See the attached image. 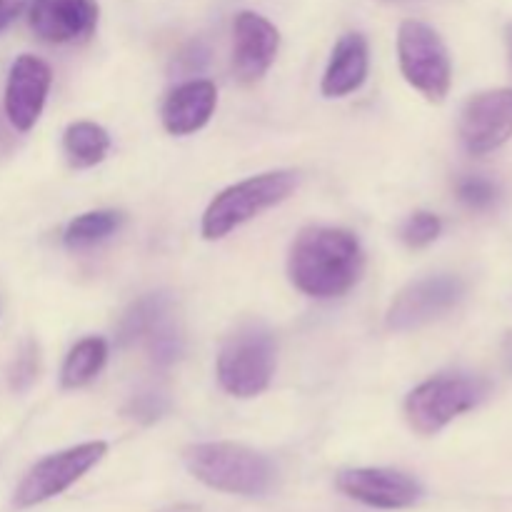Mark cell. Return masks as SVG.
Segmentation results:
<instances>
[{"label": "cell", "mask_w": 512, "mask_h": 512, "mask_svg": "<svg viewBox=\"0 0 512 512\" xmlns=\"http://www.w3.org/2000/svg\"><path fill=\"white\" fill-rule=\"evenodd\" d=\"M510 368H512V355H510Z\"/></svg>", "instance_id": "83f0119b"}, {"label": "cell", "mask_w": 512, "mask_h": 512, "mask_svg": "<svg viewBox=\"0 0 512 512\" xmlns=\"http://www.w3.org/2000/svg\"><path fill=\"white\" fill-rule=\"evenodd\" d=\"M108 453V445L103 440L95 443L75 445V448L63 450L43 458L28 470L23 480H20L18 490L13 495L15 508H33V505L45 503V500L55 498V495L65 493L70 485L78 483L88 470H93L100 460Z\"/></svg>", "instance_id": "52a82bcc"}, {"label": "cell", "mask_w": 512, "mask_h": 512, "mask_svg": "<svg viewBox=\"0 0 512 512\" xmlns=\"http://www.w3.org/2000/svg\"><path fill=\"white\" fill-rule=\"evenodd\" d=\"M63 150L73 168H93V165L103 163L105 155H108L110 135L100 125L90 123V120H80V123L65 128Z\"/></svg>", "instance_id": "2e32d148"}, {"label": "cell", "mask_w": 512, "mask_h": 512, "mask_svg": "<svg viewBox=\"0 0 512 512\" xmlns=\"http://www.w3.org/2000/svg\"><path fill=\"white\" fill-rule=\"evenodd\" d=\"M512 138V88L473 95L460 115V140L468 153L485 155Z\"/></svg>", "instance_id": "9c48e42d"}, {"label": "cell", "mask_w": 512, "mask_h": 512, "mask_svg": "<svg viewBox=\"0 0 512 512\" xmlns=\"http://www.w3.org/2000/svg\"><path fill=\"white\" fill-rule=\"evenodd\" d=\"M105 360H108V343L103 338L80 340L65 358L63 370H60V385L65 390L83 388L103 370Z\"/></svg>", "instance_id": "e0dca14e"}, {"label": "cell", "mask_w": 512, "mask_h": 512, "mask_svg": "<svg viewBox=\"0 0 512 512\" xmlns=\"http://www.w3.org/2000/svg\"><path fill=\"white\" fill-rule=\"evenodd\" d=\"M498 185L480 175H468L458 183V198L473 210H488L498 200Z\"/></svg>", "instance_id": "603a6c76"}, {"label": "cell", "mask_w": 512, "mask_h": 512, "mask_svg": "<svg viewBox=\"0 0 512 512\" xmlns=\"http://www.w3.org/2000/svg\"><path fill=\"white\" fill-rule=\"evenodd\" d=\"M508 43H510V53H512V23L508 25Z\"/></svg>", "instance_id": "4316f807"}, {"label": "cell", "mask_w": 512, "mask_h": 512, "mask_svg": "<svg viewBox=\"0 0 512 512\" xmlns=\"http://www.w3.org/2000/svg\"><path fill=\"white\" fill-rule=\"evenodd\" d=\"M338 488L348 498L380 510H403L423 498V485L400 470L355 468L338 475Z\"/></svg>", "instance_id": "30bf717a"}, {"label": "cell", "mask_w": 512, "mask_h": 512, "mask_svg": "<svg viewBox=\"0 0 512 512\" xmlns=\"http://www.w3.org/2000/svg\"><path fill=\"white\" fill-rule=\"evenodd\" d=\"M440 230H443V220L438 215L428 213V210H418L403 223L400 238L408 248H425V245L435 243L440 238Z\"/></svg>", "instance_id": "44dd1931"}, {"label": "cell", "mask_w": 512, "mask_h": 512, "mask_svg": "<svg viewBox=\"0 0 512 512\" xmlns=\"http://www.w3.org/2000/svg\"><path fill=\"white\" fill-rule=\"evenodd\" d=\"M208 63V50H205L203 43H190L183 53L178 55V68L183 73H193V70H200Z\"/></svg>", "instance_id": "d4e9b609"}, {"label": "cell", "mask_w": 512, "mask_h": 512, "mask_svg": "<svg viewBox=\"0 0 512 512\" xmlns=\"http://www.w3.org/2000/svg\"><path fill=\"white\" fill-rule=\"evenodd\" d=\"M368 65L370 50L365 35L345 33L335 43L328 70L323 75L320 90H323L325 98H345V95L355 93L368 78Z\"/></svg>", "instance_id": "9a60e30c"}, {"label": "cell", "mask_w": 512, "mask_h": 512, "mask_svg": "<svg viewBox=\"0 0 512 512\" xmlns=\"http://www.w3.org/2000/svg\"><path fill=\"white\" fill-rule=\"evenodd\" d=\"M125 413L130 415V418H135L138 423H155L158 418H163L165 413H168V400L163 398V395L158 393H143V395H135L133 400H130L128 410Z\"/></svg>", "instance_id": "cb8c5ba5"}, {"label": "cell", "mask_w": 512, "mask_h": 512, "mask_svg": "<svg viewBox=\"0 0 512 512\" xmlns=\"http://www.w3.org/2000/svg\"><path fill=\"white\" fill-rule=\"evenodd\" d=\"M30 28L43 43L63 45L85 40L98 25L95 0H33L28 8Z\"/></svg>", "instance_id": "4fadbf2b"}, {"label": "cell", "mask_w": 512, "mask_h": 512, "mask_svg": "<svg viewBox=\"0 0 512 512\" xmlns=\"http://www.w3.org/2000/svg\"><path fill=\"white\" fill-rule=\"evenodd\" d=\"M30 3L33 0H0V33L8 30L30 8Z\"/></svg>", "instance_id": "484cf974"}, {"label": "cell", "mask_w": 512, "mask_h": 512, "mask_svg": "<svg viewBox=\"0 0 512 512\" xmlns=\"http://www.w3.org/2000/svg\"><path fill=\"white\" fill-rule=\"evenodd\" d=\"M365 268L360 240L343 228H305L290 245L288 275L300 293L340 298L355 288Z\"/></svg>", "instance_id": "6da1fadb"}, {"label": "cell", "mask_w": 512, "mask_h": 512, "mask_svg": "<svg viewBox=\"0 0 512 512\" xmlns=\"http://www.w3.org/2000/svg\"><path fill=\"white\" fill-rule=\"evenodd\" d=\"M50 83H53L50 65L35 55H20L10 65L8 85H5V115L15 130L28 133L38 123L48 100Z\"/></svg>", "instance_id": "8fae6325"}, {"label": "cell", "mask_w": 512, "mask_h": 512, "mask_svg": "<svg viewBox=\"0 0 512 512\" xmlns=\"http://www.w3.org/2000/svg\"><path fill=\"white\" fill-rule=\"evenodd\" d=\"M280 48V33L268 18L243 10L233 23V70L243 83L263 78L275 63Z\"/></svg>", "instance_id": "7c38bea8"}, {"label": "cell", "mask_w": 512, "mask_h": 512, "mask_svg": "<svg viewBox=\"0 0 512 512\" xmlns=\"http://www.w3.org/2000/svg\"><path fill=\"white\" fill-rule=\"evenodd\" d=\"M275 373V340L263 325L248 323L225 340L218 355V380L235 398H255L268 390Z\"/></svg>", "instance_id": "5b68a950"}, {"label": "cell", "mask_w": 512, "mask_h": 512, "mask_svg": "<svg viewBox=\"0 0 512 512\" xmlns=\"http://www.w3.org/2000/svg\"><path fill=\"white\" fill-rule=\"evenodd\" d=\"M120 225H123V213H118V210H90V213L70 220L63 233V243L70 250L93 248V245L103 243L105 238L118 233Z\"/></svg>", "instance_id": "ac0fdd59"}, {"label": "cell", "mask_w": 512, "mask_h": 512, "mask_svg": "<svg viewBox=\"0 0 512 512\" xmlns=\"http://www.w3.org/2000/svg\"><path fill=\"white\" fill-rule=\"evenodd\" d=\"M398 60L405 80L430 103H443L453 83V65L438 30L405 20L398 30Z\"/></svg>", "instance_id": "8992f818"}, {"label": "cell", "mask_w": 512, "mask_h": 512, "mask_svg": "<svg viewBox=\"0 0 512 512\" xmlns=\"http://www.w3.org/2000/svg\"><path fill=\"white\" fill-rule=\"evenodd\" d=\"M298 188V175L293 170H273L230 185L215 195L203 213L200 233L205 240H220L233 233L238 225L248 223L255 215L275 208Z\"/></svg>", "instance_id": "3957f363"}, {"label": "cell", "mask_w": 512, "mask_h": 512, "mask_svg": "<svg viewBox=\"0 0 512 512\" xmlns=\"http://www.w3.org/2000/svg\"><path fill=\"white\" fill-rule=\"evenodd\" d=\"M145 343H148L150 355L158 365H170L180 358L183 353V335L175 328V323L170 320V313H165L158 323L150 328V333L145 335Z\"/></svg>", "instance_id": "ffe728a7"}, {"label": "cell", "mask_w": 512, "mask_h": 512, "mask_svg": "<svg viewBox=\"0 0 512 512\" xmlns=\"http://www.w3.org/2000/svg\"><path fill=\"white\" fill-rule=\"evenodd\" d=\"M490 385L475 375H438L420 383L405 398V418L420 435H435L468 410L478 408Z\"/></svg>", "instance_id": "277c9868"}, {"label": "cell", "mask_w": 512, "mask_h": 512, "mask_svg": "<svg viewBox=\"0 0 512 512\" xmlns=\"http://www.w3.org/2000/svg\"><path fill=\"white\" fill-rule=\"evenodd\" d=\"M183 458L190 475L220 493L263 495L275 480L273 463L238 443L190 445Z\"/></svg>", "instance_id": "7a4b0ae2"}, {"label": "cell", "mask_w": 512, "mask_h": 512, "mask_svg": "<svg viewBox=\"0 0 512 512\" xmlns=\"http://www.w3.org/2000/svg\"><path fill=\"white\" fill-rule=\"evenodd\" d=\"M38 373H40L38 345H35L33 340H28V343L20 348L18 358L13 360V368H10V388H13L15 393H25V390L35 383Z\"/></svg>", "instance_id": "7402d4cb"}, {"label": "cell", "mask_w": 512, "mask_h": 512, "mask_svg": "<svg viewBox=\"0 0 512 512\" xmlns=\"http://www.w3.org/2000/svg\"><path fill=\"white\" fill-rule=\"evenodd\" d=\"M463 295L465 283L458 275H430L415 280L395 295L385 323L395 333H410L450 313Z\"/></svg>", "instance_id": "ba28073f"}, {"label": "cell", "mask_w": 512, "mask_h": 512, "mask_svg": "<svg viewBox=\"0 0 512 512\" xmlns=\"http://www.w3.org/2000/svg\"><path fill=\"white\" fill-rule=\"evenodd\" d=\"M218 90L210 80H188L163 103V125L170 135L198 133L213 118Z\"/></svg>", "instance_id": "5bb4252c"}, {"label": "cell", "mask_w": 512, "mask_h": 512, "mask_svg": "<svg viewBox=\"0 0 512 512\" xmlns=\"http://www.w3.org/2000/svg\"><path fill=\"white\" fill-rule=\"evenodd\" d=\"M168 308H170L168 298L160 293L140 298L138 303H135L133 308L123 315V320H120V325H118L120 345H130V343H135V340H143L145 335L150 333V328H153V325L158 323L165 313H170Z\"/></svg>", "instance_id": "d6986e66"}]
</instances>
